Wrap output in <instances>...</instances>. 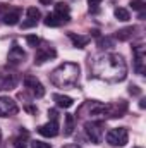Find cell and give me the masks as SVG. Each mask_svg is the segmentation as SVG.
Returning <instances> with one entry per match:
<instances>
[{"label": "cell", "mask_w": 146, "mask_h": 148, "mask_svg": "<svg viewBox=\"0 0 146 148\" xmlns=\"http://www.w3.org/2000/svg\"><path fill=\"white\" fill-rule=\"evenodd\" d=\"M134 31H136V28H132V26H129V28H124V29H119L117 31V40H120V41H127V40H131V38L134 36Z\"/></svg>", "instance_id": "5bb4252c"}, {"label": "cell", "mask_w": 146, "mask_h": 148, "mask_svg": "<svg viewBox=\"0 0 146 148\" xmlns=\"http://www.w3.org/2000/svg\"><path fill=\"white\" fill-rule=\"evenodd\" d=\"M115 17H117L119 21H122V23H127V21L131 19L129 10L124 9V7H117V9H115Z\"/></svg>", "instance_id": "e0dca14e"}, {"label": "cell", "mask_w": 146, "mask_h": 148, "mask_svg": "<svg viewBox=\"0 0 146 148\" xmlns=\"http://www.w3.org/2000/svg\"><path fill=\"white\" fill-rule=\"evenodd\" d=\"M24 86H26V88L31 91V95L36 97V98H41V97L45 95V88H43V84L38 81L35 76H31V74L24 76Z\"/></svg>", "instance_id": "5b68a950"}, {"label": "cell", "mask_w": 146, "mask_h": 148, "mask_svg": "<svg viewBox=\"0 0 146 148\" xmlns=\"http://www.w3.org/2000/svg\"><path fill=\"white\" fill-rule=\"evenodd\" d=\"M129 93L131 95H141V90L138 86H129Z\"/></svg>", "instance_id": "484cf974"}, {"label": "cell", "mask_w": 146, "mask_h": 148, "mask_svg": "<svg viewBox=\"0 0 146 148\" xmlns=\"http://www.w3.org/2000/svg\"><path fill=\"white\" fill-rule=\"evenodd\" d=\"M131 7H132V10H143L146 7V3L143 0H131V3H129Z\"/></svg>", "instance_id": "603a6c76"}, {"label": "cell", "mask_w": 146, "mask_h": 148, "mask_svg": "<svg viewBox=\"0 0 146 148\" xmlns=\"http://www.w3.org/2000/svg\"><path fill=\"white\" fill-rule=\"evenodd\" d=\"M48 115H50V121H57V110H48Z\"/></svg>", "instance_id": "83f0119b"}, {"label": "cell", "mask_w": 146, "mask_h": 148, "mask_svg": "<svg viewBox=\"0 0 146 148\" xmlns=\"http://www.w3.org/2000/svg\"><path fill=\"white\" fill-rule=\"evenodd\" d=\"M103 0H88V3H89V9L91 7H96V5H100Z\"/></svg>", "instance_id": "4316f807"}, {"label": "cell", "mask_w": 146, "mask_h": 148, "mask_svg": "<svg viewBox=\"0 0 146 148\" xmlns=\"http://www.w3.org/2000/svg\"><path fill=\"white\" fill-rule=\"evenodd\" d=\"M69 38L72 40L74 47H77V48H83V47H86V45L89 43V38H88V36H79V35L69 33Z\"/></svg>", "instance_id": "2e32d148"}, {"label": "cell", "mask_w": 146, "mask_h": 148, "mask_svg": "<svg viewBox=\"0 0 146 148\" xmlns=\"http://www.w3.org/2000/svg\"><path fill=\"white\" fill-rule=\"evenodd\" d=\"M113 47V40L108 36H105V38H100L98 40V48H102V50H105V48H112Z\"/></svg>", "instance_id": "ffe728a7"}, {"label": "cell", "mask_w": 146, "mask_h": 148, "mask_svg": "<svg viewBox=\"0 0 146 148\" xmlns=\"http://www.w3.org/2000/svg\"><path fill=\"white\" fill-rule=\"evenodd\" d=\"M103 126L100 124V122H86L84 124V131H86V136L91 140V143H95V145H98L100 141H102V138H103V129H102Z\"/></svg>", "instance_id": "277c9868"}, {"label": "cell", "mask_w": 146, "mask_h": 148, "mask_svg": "<svg viewBox=\"0 0 146 148\" xmlns=\"http://www.w3.org/2000/svg\"><path fill=\"white\" fill-rule=\"evenodd\" d=\"M24 57H26V53H24L23 48H19L17 45H14V47L10 48V52H9V60H10V62H21Z\"/></svg>", "instance_id": "4fadbf2b"}, {"label": "cell", "mask_w": 146, "mask_h": 148, "mask_svg": "<svg viewBox=\"0 0 146 148\" xmlns=\"http://www.w3.org/2000/svg\"><path fill=\"white\" fill-rule=\"evenodd\" d=\"M0 138H2V133H0Z\"/></svg>", "instance_id": "836d02e7"}, {"label": "cell", "mask_w": 146, "mask_h": 148, "mask_svg": "<svg viewBox=\"0 0 146 148\" xmlns=\"http://www.w3.org/2000/svg\"><path fill=\"white\" fill-rule=\"evenodd\" d=\"M26 145H24V141L19 138V140H16V148H24Z\"/></svg>", "instance_id": "f1b7e54d"}, {"label": "cell", "mask_w": 146, "mask_h": 148, "mask_svg": "<svg viewBox=\"0 0 146 148\" xmlns=\"http://www.w3.org/2000/svg\"><path fill=\"white\" fill-rule=\"evenodd\" d=\"M134 71L138 74H145L146 67H145V50H143V47H138L136 50H134Z\"/></svg>", "instance_id": "ba28073f"}, {"label": "cell", "mask_w": 146, "mask_h": 148, "mask_svg": "<svg viewBox=\"0 0 146 148\" xmlns=\"http://www.w3.org/2000/svg\"><path fill=\"white\" fill-rule=\"evenodd\" d=\"M26 41H28L29 47H35V48L40 45V38L35 36V35H28V36H26Z\"/></svg>", "instance_id": "cb8c5ba5"}, {"label": "cell", "mask_w": 146, "mask_h": 148, "mask_svg": "<svg viewBox=\"0 0 146 148\" xmlns=\"http://www.w3.org/2000/svg\"><path fill=\"white\" fill-rule=\"evenodd\" d=\"M53 102H55L57 107H60V109H69V107H72V103H74V100L71 98V97L59 95V93L53 95Z\"/></svg>", "instance_id": "7c38bea8"}, {"label": "cell", "mask_w": 146, "mask_h": 148, "mask_svg": "<svg viewBox=\"0 0 146 148\" xmlns=\"http://www.w3.org/2000/svg\"><path fill=\"white\" fill-rule=\"evenodd\" d=\"M64 148H79V147H76V145H67V147H64Z\"/></svg>", "instance_id": "1f68e13d"}, {"label": "cell", "mask_w": 146, "mask_h": 148, "mask_svg": "<svg viewBox=\"0 0 146 148\" xmlns=\"http://www.w3.org/2000/svg\"><path fill=\"white\" fill-rule=\"evenodd\" d=\"M64 136H71L72 134V129H74V117L71 114L65 115V127H64Z\"/></svg>", "instance_id": "d6986e66"}, {"label": "cell", "mask_w": 146, "mask_h": 148, "mask_svg": "<svg viewBox=\"0 0 146 148\" xmlns=\"http://www.w3.org/2000/svg\"><path fill=\"white\" fill-rule=\"evenodd\" d=\"M139 107H141V109H145V107H146V102H145V100H141V102H139Z\"/></svg>", "instance_id": "4dcf8cb0"}, {"label": "cell", "mask_w": 146, "mask_h": 148, "mask_svg": "<svg viewBox=\"0 0 146 148\" xmlns=\"http://www.w3.org/2000/svg\"><path fill=\"white\" fill-rule=\"evenodd\" d=\"M36 23H38V21H33V19H28V21H24V23H23L21 26H23V28L26 29V28H31V26H36Z\"/></svg>", "instance_id": "d4e9b609"}, {"label": "cell", "mask_w": 146, "mask_h": 148, "mask_svg": "<svg viewBox=\"0 0 146 148\" xmlns=\"http://www.w3.org/2000/svg\"><path fill=\"white\" fill-rule=\"evenodd\" d=\"M79 71L81 67L74 62H64L60 64L57 69H53L50 74V81L55 84V86H74L79 79Z\"/></svg>", "instance_id": "7a4b0ae2"}, {"label": "cell", "mask_w": 146, "mask_h": 148, "mask_svg": "<svg viewBox=\"0 0 146 148\" xmlns=\"http://www.w3.org/2000/svg\"><path fill=\"white\" fill-rule=\"evenodd\" d=\"M105 138H107V143L112 147H124L129 141V133L126 127H115V129H110Z\"/></svg>", "instance_id": "3957f363"}, {"label": "cell", "mask_w": 146, "mask_h": 148, "mask_svg": "<svg viewBox=\"0 0 146 148\" xmlns=\"http://www.w3.org/2000/svg\"><path fill=\"white\" fill-rule=\"evenodd\" d=\"M134 148H141V147H134Z\"/></svg>", "instance_id": "d6a6232c"}, {"label": "cell", "mask_w": 146, "mask_h": 148, "mask_svg": "<svg viewBox=\"0 0 146 148\" xmlns=\"http://www.w3.org/2000/svg\"><path fill=\"white\" fill-rule=\"evenodd\" d=\"M40 10H38L36 7H29L28 9V19H33V21H38L40 19Z\"/></svg>", "instance_id": "44dd1931"}, {"label": "cell", "mask_w": 146, "mask_h": 148, "mask_svg": "<svg viewBox=\"0 0 146 148\" xmlns=\"http://www.w3.org/2000/svg\"><path fill=\"white\" fill-rule=\"evenodd\" d=\"M40 3H43V5H50V3H53V0H40Z\"/></svg>", "instance_id": "f546056e"}, {"label": "cell", "mask_w": 146, "mask_h": 148, "mask_svg": "<svg viewBox=\"0 0 146 148\" xmlns=\"http://www.w3.org/2000/svg\"><path fill=\"white\" fill-rule=\"evenodd\" d=\"M21 19V10H14V12H9L3 16V23L9 24V26H16Z\"/></svg>", "instance_id": "9a60e30c"}, {"label": "cell", "mask_w": 146, "mask_h": 148, "mask_svg": "<svg viewBox=\"0 0 146 148\" xmlns=\"http://www.w3.org/2000/svg\"><path fill=\"white\" fill-rule=\"evenodd\" d=\"M55 16L60 19V23H69L71 16H69V5L64 2H57L55 3Z\"/></svg>", "instance_id": "30bf717a"}, {"label": "cell", "mask_w": 146, "mask_h": 148, "mask_svg": "<svg viewBox=\"0 0 146 148\" xmlns=\"http://www.w3.org/2000/svg\"><path fill=\"white\" fill-rule=\"evenodd\" d=\"M45 26H50V28H57V26H60L62 23H60V19L55 16V14H48L46 17H45Z\"/></svg>", "instance_id": "ac0fdd59"}, {"label": "cell", "mask_w": 146, "mask_h": 148, "mask_svg": "<svg viewBox=\"0 0 146 148\" xmlns=\"http://www.w3.org/2000/svg\"><path fill=\"white\" fill-rule=\"evenodd\" d=\"M127 110V103L126 102H120L119 105H107V112H105V117H122L124 112Z\"/></svg>", "instance_id": "9c48e42d"}, {"label": "cell", "mask_w": 146, "mask_h": 148, "mask_svg": "<svg viewBox=\"0 0 146 148\" xmlns=\"http://www.w3.org/2000/svg\"><path fill=\"white\" fill-rule=\"evenodd\" d=\"M29 147L31 148H52L50 143H45V141H41V140H33L31 143H29Z\"/></svg>", "instance_id": "7402d4cb"}, {"label": "cell", "mask_w": 146, "mask_h": 148, "mask_svg": "<svg viewBox=\"0 0 146 148\" xmlns=\"http://www.w3.org/2000/svg\"><path fill=\"white\" fill-rule=\"evenodd\" d=\"M17 105L12 98L9 97H0V117H10L14 114H17Z\"/></svg>", "instance_id": "8992f818"}, {"label": "cell", "mask_w": 146, "mask_h": 148, "mask_svg": "<svg viewBox=\"0 0 146 148\" xmlns=\"http://www.w3.org/2000/svg\"><path fill=\"white\" fill-rule=\"evenodd\" d=\"M38 133L45 138H55L59 134V122L57 121H48L46 124L38 127Z\"/></svg>", "instance_id": "52a82bcc"}, {"label": "cell", "mask_w": 146, "mask_h": 148, "mask_svg": "<svg viewBox=\"0 0 146 148\" xmlns=\"http://www.w3.org/2000/svg\"><path fill=\"white\" fill-rule=\"evenodd\" d=\"M55 55H57V52H55L53 48H40L38 53H36V57H35V64H43V62L53 59Z\"/></svg>", "instance_id": "8fae6325"}, {"label": "cell", "mask_w": 146, "mask_h": 148, "mask_svg": "<svg viewBox=\"0 0 146 148\" xmlns=\"http://www.w3.org/2000/svg\"><path fill=\"white\" fill-rule=\"evenodd\" d=\"M91 69H93L95 77H100V79L108 81V83L124 81L127 76V66H126L124 59L120 55H115V53L98 57Z\"/></svg>", "instance_id": "6da1fadb"}]
</instances>
